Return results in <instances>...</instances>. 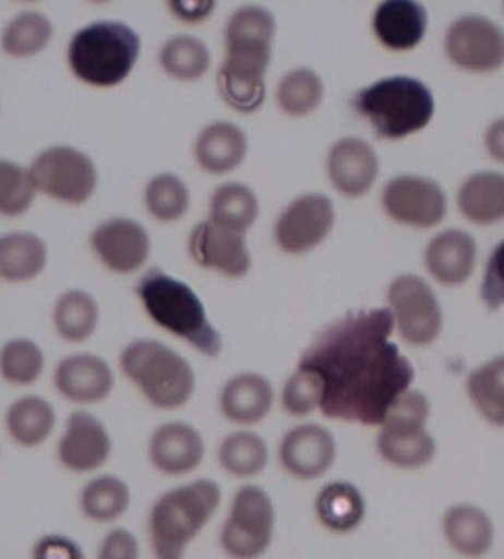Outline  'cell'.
I'll use <instances>...</instances> for the list:
<instances>
[{"mask_svg": "<svg viewBox=\"0 0 504 559\" xmlns=\"http://www.w3.org/2000/svg\"><path fill=\"white\" fill-rule=\"evenodd\" d=\"M277 24L263 5L239 7L225 27L226 60L217 75V87L225 103L251 115L266 99V73L271 66Z\"/></svg>", "mask_w": 504, "mask_h": 559, "instance_id": "obj_2", "label": "cell"}, {"mask_svg": "<svg viewBox=\"0 0 504 559\" xmlns=\"http://www.w3.org/2000/svg\"><path fill=\"white\" fill-rule=\"evenodd\" d=\"M393 330L391 309L360 310L332 323L307 347L298 367L321 378L323 415L381 426L415 377L410 361L389 340Z\"/></svg>", "mask_w": 504, "mask_h": 559, "instance_id": "obj_1", "label": "cell"}, {"mask_svg": "<svg viewBox=\"0 0 504 559\" xmlns=\"http://www.w3.org/2000/svg\"><path fill=\"white\" fill-rule=\"evenodd\" d=\"M49 247L32 230L0 234V280L10 284H27L46 271Z\"/></svg>", "mask_w": 504, "mask_h": 559, "instance_id": "obj_24", "label": "cell"}, {"mask_svg": "<svg viewBox=\"0 0 504 559\" xmlns=\"http://www.w3.org/2000/svg\"><path fill=\"white\" fill-rule=\"evenodd\" d=\"M316 514L331 532L350 533L363 521L367 503L360 490L351 483H331L317 495Z\"/></svg>", "mask_w": 504, "mask_h": 559, "instance_id": "obj_31", "label": "cell"}, {"mask_svg": "<svg viewBox=\"0 0 504 559\" xmlns=\"http://www.w3.org/2000/svg\"><path fill=\"white\" fill-rule=\"evenodd\" d=\"M145 205L157 221L176 222L188 213L191 193L179 176L157 175L146 185Z\"/></svg>", "mask_w": 504, "mask_h": 559, "instance_id": "obj_41", "label": "cell"}, {"mask_svg": "<svg viewBox=\"0 0 504 559\" xmlns=\"http://www.w3.org/2000/svg\"><path fill=\"white\" fill-rule=\"evenodd\" d=\"M502 8H503V14H504V0H502Z\"/></svg>", "mask_w": 504, "mask_h": 559, "instance_id": "obj_50", "label": "cell"}, {"mask_svg": "<svg viewBox=\"0 0 504 559\" xmlns=\"http://www.w3.org/2000/svg\"><path fill=\"white\" fill-rule=\"evenodd\" d=\"M276 512L271 496L257 486L235 495L232 510L221 532V546L230 557L257 558L272 544Z\"/></svg>", "mask_w": 504, "mask_h": 559, "instance_id": "obj_11", "label": "cell"}, {"mask_svg": "<svg viewBox=\"0 0 504 559\" xmlns=\"http://www.w3.org/2000/svg\"><path fill=\"white\" fill-rule=\"evenodd\" d=\"M388 302L394 322L407 343L427 346L443 326V312L430 285L416 275H400L391 283Z\"/></svg>", "mask_w": 504, "mask_h": 559, "instance_id": "obj_12", "label": "cell"}, {"mask_svg": "<svg viewBox=\"0 0 504 559\" xmlns=\"http://www.w3.org/2000/svg\"><path fill=\"white\" fill-rule=\"evenodd\" d=\"M33 557L75 559L83 558V552L75 542L64 536L49 535L37 542L36 548L33 549Z\"/></svg>", "mask_w": 504, "mask_h": 559, "instance_id": "obj_46", "label": "cell"}, {"mask_svg": "<svg viewBox=\"0 0 504 559\" xmlns=\"http://www.w3.org/2000/svg\"><path fill=\"white\" fill-rule=\"evenodd\" d=\"M468 393L491 424L504 426V355L470 373Z\"/></svg>", "mask_w": 504, "mask_h": 559, "instance_id": "obj_37", "label": "cell"}, {"mask_svg": "<svg viewBox=\"0 0 504 559\" xmlns=\"http://www.w3.org/2000/svg\"><path fill=\"white\" fill-rule=\"evenodd\" d=\"M457 209L461 216L480 226L504 221V171L478 170L466 176L457 189Z\"/></svg>", "mask_w": 504, "mask_h": 559, "instance_id": "obj_26", "label": "cell"}, {"mask_svg": "<svg viewBox=\"0 0 504 559\" xmlns=\"http://www.w3.org/2000/svg\"><path fill=\"white\" fill-rule=\"evenodd\" d=\"M484 148L491 159L504 166V116L497 117L487 126Z\"/></svg>", "mask_w": 504, "mask_h": 559, "instance_id": "obj_47", "label": "cell"}, {"mask_svg": "<svg viewBox=\"0 0 504 559\" xmlns=\"http://www.w3.org/2000/svg\"><path fill=\"white\" fill-rule=\"evenodd\" d=\"M445 58L469 74H493L504 67V28L482 14H464L445 28Z\"/></svg>", "mask_w": 504, "mask_h": 559, "instance_id": "obj_10", "label": "cell"}, {"mask_svg": "<svg viewBox=\"0 0 504 559\" xmlns=\"http://www.w3.org/2000/svg\"><path fill=\"white\" fill-rule=\"evenodd\" d=\"M57 35L53 20L39 10L19 11L7 20L0 32V50L14 61H31L52 45Z\"/></svg>", "mask_w": 504, "mask_h": 559, "instance_id": "obj_25", "label": "cell"}, {"mask_svg": "<svg viewBox=\"0 0 504 559\" xmlns=\"http://www.w3.org/2000/svg\"><path fill=\"white\" fill-rule=\"evenodd\" d=\"M205 455L203 436L184 423H168L149 441V460L166 475H183L199 468Z\"/></svg>", "mask_w": 504, "mask_h": 559, "instance_id": "obj_23", "label": "cell"}, {"mask_svg": "<svg viewBox=\"0 0 504 559\" xmlns=\"http://www.w3.org/2000/svg\"><path fill=\"white\" fill-rule=\"evenodd\" d=\"M91 3H95V5H104V3L112 2V0H89Z\"/></svg>", "mask_w": 504, "mask_h": 559, "instance_id": "obj_49", "label": "cell"}, {"mask_svg": "<svg viewBox=\"0 0 504 559\" xmlns=\"http://www.w3.org/2000/svg\"><path fill=\"white\" fill-rule=\"evenodd\" d=\"M99 318L98 301L84 289H67L55 301L53 328L64 342L83 343L89 340L99 325Z\"/></svg>", "mask_w": 504, "mask_h": 559, "instance_id": "obj_30", "label": "cell"}, {"mask_svg": "<svg viewBox=\"0 0 504 559\" xmlns=\"http://www.w3.org/2000/svg\"><path fill=\"white\" fill-rule=\"evenodd\" d=\"M141 48V37L128 23L95 20L71 35L67 45V64L83 85L109 90L129 78Z\"/></svg>", "mask_w": 504, "mask_h": 559, "instance_id": "obj_3", "label": "cell"}, {"mask_svg": "<svg viewBox=\"0 0 504 559\" xmlns=\"http://www.w3.org/2000/svg\"><path fill=\"white\" fill-rule=\"evenodd\" d=\"M130 499L129 486L121 478L100 475L83 487L80 508L95 523H112L129 510Z\"/></svg>", "mask_w": 504, "mask_h": 559, "instance_id": "obj_35", "label": "cell"}, {"mask_svg": "<svg viewBox=\"0 0 504 559\" xmlns=\"http://www.w3.org/2000/svg\"><path fill=\"white\" fill-rule=\"evenodd\" d=\"M45 365L44 348L31 338H12L0 348V377L12 385L35 384Z\"/></svg>", "mask_w": 504, "mask_h": 559, "instance_id": "obj_38", "label": "cell"}, {"mask_svg": "<svg viewBox=\"0 0 504 559\" xmlns=\"http://www.w3.org/2000/svg\"><path fill=\"white\" fill-rule=\"evenodd\" d=\"M28 169L39 195L69 207L89 203L98 189V167L94 158L77 146H46L32 159Z\"/></svg>", "mask_w": 504, "mask_h": 559, "instance_id": "obj_8", "label": "cell"}, {"mask_svg": "<svg viewBox=\"0 0 504 559\" xmlns=\"http://www.w3.org/2000/svg\"><path fill=\"white\" fill-rule=\"evenodd\" d=\"M247 153V134L229 121H216L207 126L196 139V162L209 175H226L238 169Z\"/></svg>", "mask_w": 504, "mask_h": 559, "instance_id": "obj_27", "label": "cell"}, {"mask_svg": "<svg viewBox=\"0 0 504 559\" xmlns=\"http://www.w3.org/2000/svg\"><path fill=\"white\" fill-rule=\"evenodd\" d=\"M136 293L145 312L163 330L183 338L204 356L220 355V332L209 322L203 301L188 284L153 269L139 281Z\"/></svg>", "mask_w": 504, "mask_h": 559, "instance_id": "obj_4", "label": "cell"}, {"mask_svg": "<svg viewBox=\"0 0 504 559\" xmlns=\"http://www.w3.org/2000/svg\"><path fill=\"white\" fill-rule=\"evenodd\" d=\"M382 207L394 222L430 229L447 216V193L436 180L420 175L396 176L385 185Z\"/></svg>", "mask_w": 504, "mask_h": 559, "instance_id": "obj_13", "label": "cell"}, {"mask_svg": "<svg viewBox=\"0 0 504 559\" xmlns=\"http://www.w3.org/2000/svg\"><path fill=\"white\" fill-rule=\"evenodd\" d=\"M189 251L201 267L235 280L245 276L252 264L245 234L225 228L209 218L192 230Z\"/></svg>", "mask_w": 504, "mask_h": 559, "instance_id": "obj_16", "label": "cell"}, {"mask_svg": "<svg viewBox=\"0 0 504 559\" xmlns=\"http://www.w3.org/2000/svg\"><path fill=\"white\" fill-rule=\"evenodd\" d=\"M444 532L447 540L459 552L478 557L493 544V525L478 508L459 506L445 514Z\"/></svg>", "mask_w": 504, "mask_h": 559, "instance_id": "obj_33", "label": "cell"}, {"mask_svg": "<svg viewBox=\"0 0 504 559\" xmlns=\"http://www.w3.org/2000/svg\"><path fill=\"white\" fill-rule=\"evenodd\" d=\"M55 386L67 401L92 405L115 390V373L108 361L92 353L67 356L55 368Z\"/></svg>", "mask_w": 504, "mask_h": 559, "instance_id": "obj_19", "label": "cell"}, {"mask_svg": "<svg viewBox=\"0 0 504 559\" xmlns=\"http://www.w3.org/2000/svg\"><path fill=\"white\" fill-rule=\"evenodd\" d=\"M91 247L109 271L130 275L148 260L151 239L141 223L128 217H112L92 230Z\"/></svg>", "mask_w": 504, "mask_h": 559, "instance_id": "obj_15", "label": "cell"}, {"mask_svg": "<svg viewBox=\"0 0 504 559\" xmlns=\"http://www.w3.org/2000/svg\"><path fill=\"white\" fill-rule=\"evenodd\" d=\"M120 367L159 409L187 405L195 391L191 365L173 348L155 340H136L121 352Z\"/></svg>", "mask_w": 504, "mask_h": 559, "instance_id": "obj_7", "label": "cell"}, {"mask_svg": "<svg viewBox=\"0 0 504 559\" xmlns=\"http://www.w3.org/2000/svg\"><path fill=\"white\" fill-rule=\"evenodd\" d=\"M14 2L25 3V5H33V3H39L41 0H14Z\"/></svg>", "mask_w": 504, "mask_h": 559, "instance_id": "obj_48", "label": "cell"}, {"mask_svg": "<svg viewBox=\"0 0 504 559\" xmlns=\"http://www.w3.org/2000/svg\"><path fill=\"white\" fill-rule=\"evenodd\" d=\"M5 426L15 443L28 449L39 448L52 436L57 411L48 399L28 394L8 407Z\"/></svg>", "mask_w": 504, "mask_h": 559, "instance_id": "obj_29", "label": "cell"}, {"mask_svg": "<svg viewBox=\"0 0 504 559\" xmlns=\"http://www.w3.org/2000/svg\"><path fill=\"white\" fill-rule=\"evenodd\" d=\"M334 225L335 209L329 197L305 193L280 213L275 226L276 242L285 253L304 254L321 246Z\"/></svg>", "mask_w": 504, "mask_h": 559, "instance_id": "obj_14", "label": "cell"}, {"mask_svg": "<svg viewBox=\"0 0 504 559\" xmlns=\"http://www.w3.org/2000/svg\"><path fill=\"white\" fill-rule=\"evenodd\" d=\"M0 112H2V104H0Z\"/></svg>", "mask_w": 504, "mask_h": 559, "instance_id": "obj_51", "label": "cell"}, {"mask_svg": "<svg viewBox=\"0 0 504 559\" xmlns=\"http://www.w3.org/2000/svg\"><path fill=\"white\" fill-rule=\"evenodd\" d=\"M325 85L319 74L310 69L289 71L277 87V104L285 115L305 117L322 104Z\"/></svg>", "mask_w": 504, "mask_h": 559, "instance_id": "obj_40", "label": "cell"}, {"mask_svg": "<svg viewBox=\"0 0 504 559\" xmlns=\"http://www.w3.org/2000/svg\"><path fill=\"white\" fill-rule=\"evenodd\" d=\"M39 197L31 169L15 159L0 157V216L15 218L31 212Z\"/></svg>", "mask_w": 504, "mask_h": 559, "instance_id": "obj_39", "label": "cell"}, {"mask_svg": "<svg viewBox=\"0 0 504 559\" xmlns=\"http://www.w3.org/2000/svg\"><path fill=\"white\" fill-rule=\"evenodd\" d=\"M279 455L284 468L293 477L314 480L335 464L336 441L326 428L305 424L284 437Z\"/></svg>", "mask_w": 504, "mask_h": 559, "instance_id": "obj_21", "label": "cell"}, {"mask_svg": "<svg viewBox=\"0 0 504 559\" xmlns=\"http://www.w3.org/2000/svg\"><path fill=\"white\" fill-rule=\"evenodd\" d=\"M159 64L166 74L179 82H195L207 74L212 55L200 37L176 35L163 45Z\"/></svg>", "mask_w": 504, "mask_h": 559, "instance_id": "obj_34", "label": "cell"}, {"mask_svg": "<svg viewBox=\"0 0 504 559\" xmlns=\"http://www.w3.org/2000/svg\"><path fill=\"white\" fill-rule=\"evenodd\" d=\"M430 403L419 391L407 390L386 412L377 436V451L389 464L420 468L435 456V441L425 430Z\"/></svg>", "mask_w": 504, "mask_h": 559, "instance_id": "obj_9", "label": "cell"}, {"mask_svg": "<svg viewBox=\"0 0 504 559\" xmlns=\"http://www.w3.org/2000/svg\"><path fill=\"white\" fill-rule=\"evenodd\" d=\"M275 393L271 381L260 373H241L225 385L220 396L223 415L232 423L251 426L266 418Z\"/></svg>", "mask_w": 504, "mask_h": 559, "instance_id": "obj_28", "label": "cell"}, {"mask_svg": "<svg viewBox=\"0 0 504 559\" xmlns=\"http://www.w3.org/2000/svg\"><path fill=\"white\" fill-rule=\"evenodd\" d=\"M223 468L235 477H252L266 468L268 449L266 441L251 431H238L226 437L218 449Z\"/></svg>", "mask_w": 504, "mask_h": 559, "instance_id": "obj_36", "label": "cell"}, {"mask_svg": "<svg viewBox=\"0 0 504 559\" xmlns=\"http://www.w3.org/2000/svg\"><path fill=\"white\" fill-rule=\"evenodd\" d=\"M166 5L179 23L201 25L212 19L217 10L218 0H166Z\"/></svg>", "mask_w": 504, "mask_h": 559, "instance_id": "obj_44", "label": "cell"}, {"mask_svg": "<svg viewBox=\"0 0 504 559\" xmlns=\"http://www.w3.org/2000/svg\"><path fill=\"white\" fill-rule=\"evenodd\" d=\"M481 298L490 310H497L504 305V239L491 251L487 262Z\"/></svg>", "mask_w": 504, "mask_h": 559, "instance_id": "obj_43", "label": "cell"}, {"mask_svg": "<svg viewBox=\"0 0 504 559\" xmlns=\"http://www.w3.org/2000/svg\"><path fill=\"white\" fill-rule=\"evenodd\" d=\"M327 175L343 195L359 199L375 185L380 158L375 148L363 139H339L327 155Z\"/></svg>", "mask_w": 504, "mask_h": 559, "instance_id": "obj_20", "label": "cell"}, {"mask_svg": "<svg viewBox=\"0 0 504 559\" xmlns=\"http://www.w3.org/2000/svg\"><path fill=\"white\" fill-rule=\"evenodd\" d=\"M220 502V487L213 480L193 481L163 495L149 519L155 555L161 559L182 557L216 514Z\"/></svg>", "mask_w": 504, "mask_h": 559, "instance_id": "obj_6", "label": "cell"}, {"mask_svg": "<svg viewBox=\"0 0 504 559\" xmlns=\"http://www.w3.org/2000/svg\"><path fill=\"white\" fill-rule=\"evenodd\" d=\"M373 35L393 52H409L425 40L430 14L420 0H381L372 16Z\"/></svg>", "mask_w": 504, "mask_h": 559, "instance_id": "obj_18", "label": "cell"}, {"mask_svg": "<svg viewBox=\"0 0 504 559\" xmlns=\"http://www.w3.org/2000/svg\"><path fill=\"white\" fill-rule=\"evenodd\" d=\"M477 255L472 235L461 229H445L428 243L425 266L440 284L457 287L472 275Z\"/></svg>", "mask_w": 504, "mask_h": 559, "instance_id": "obj_22", "label": "cell"}, {"mask_svg": "<svg viewBox=\"0 0 504 559\" xmlns=\"http://www.w3.org/2000/svg\"><path fill=\"white\" fill-rule=\"evenodd\" d=\"M99 558L103 559H134L139 557V544L136 537L124 528H116L109 532L100 545Z\"/></svg>", "mask_w": 504, "mask_h": 559, "instance_id": "obj_45", "label": "cell"}, {"mask_svg": "<svg viewBox=\"0 0 504 559\" xmlns=\"http://www.w3.org/2000/svg\"><path fill=\"white\" fill-rule=\"evenodd\" d=\"M352 107L377 138L398 141L422 132L435 115L431 87L410 75H391L357 92Z\"/></svg>", "mask_w": 504, "mask_h": 559, "instance_id": "obj_5", "label": "cell"}, {"mask_svg": "<svg viewBox=\"0 0 504 559\" xmlns=\"http://www.w3.org/2000/svg\"><path fill=\"white\" fill-rule=\"evenodd\" d=\"M111 451V436L99 418L86 411L70 415L58 444V457L67 469L92 473L107 464Z\"/></svg>", "mask_w": 504, "mask_h": 559, "instance_id": "obj_17", "label": "cell"}, {"mask_svg": "<svg viewBox=\"0 0 504 559\" xmlns=\"http://www.w3.org/2000/svg\"><path fill=\"white\" fill-rule=\"evenodd\" d=\"M259 213L257 195L243 183L221 185L209 200V221L237 233L247 234L257 221Z\"/></svg>", "mask_w": 504, "mask_h": 559, "instance_id": "obj_32", "label": "cell"}, {"mask_svg": "<svg viewBox=\"0 0 504 559\" xmlns=\"http://www.w3.org/2000/svg\"><path fill=\"white\" fill-rule=\"evenodd\" d=\"M323 385L312 369L298 367L285 384L283 403L285 411L293 416H305L321 407Z\"/></svg>", "mask_w": 504, "mask_h": 559, "instance_id": "obj_42", "label": "cell"}]
</instances>
